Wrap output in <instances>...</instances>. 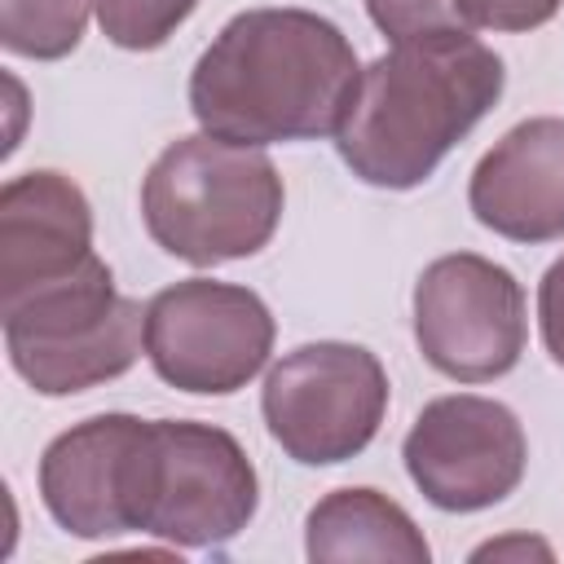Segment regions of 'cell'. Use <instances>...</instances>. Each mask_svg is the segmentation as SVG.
I'll return each instance as SVG.
<instances>
[{
  "instance_id": "1",
  "label": "cell",
  "mask_w": 564,
  "mask_h": 564,
  "mask_svg": "<svg viewBox=\"0 0 564 564\" xmlns=\"http://www.w3.org/2000/svg\"><path fill=\"white\" fill-rule=\"evenodd\" d=\"M361 66L352 40L313 9L234 13L189 70V110L234 145L335 137Z\"/></svg>"
},
{
  "instance_id": "2",
  "label": "cell",
  "mask_w": 564,
  "mask_h": 564,
  "mask_svg": "<svg viewBox=\"0 0 564 564\" xmlns=\"http://www.w3.org/2000/svg\"><path fill=\"white\" fill-rule=\"evenodd\" d=\"M502 88V57L471 31L392 44L361 70L335 150L357 181L414 189L498 106Z\"/></svg>"
},
{
  "instance_id": "3",
  "label": "cell",
  "mask_w": 564,
  "mask_h": 564,
  "mask_svg": "<svg viewBox=\"0 0 564 564\" xmlns=\"http://www.w3.org/2000/svg\"><path fill=\"white\" fill-rule=\"evenodd\" d=\"M286 207L282 176L260 145L212 132L176 137L141 181L145 234L194 269L247 260L269 247Z\"/></svg>"
},
{
  "instance_id": "4",
  "label": "cell",
  "mask_w": 564,
  "mask_h": 564,
  "mask_svg": "<svg viewBox=\"0 0 564 564\" xmlns=\"http://www.w3.org/2000/svg\"><path fill=\"white\" fill-rule=\"evenodd\" d=\"M13 375L40 397H75L128 375L145 348V308L115 291L101 256L0 308Z\"/></svg>"
},
{
  "instance_id": "5",
  "label": "cell",
  "mask_w": 564,
  "mask_h": 564,
  "mask_svg": "<svg viewBox=\"0 0 564 564\" xmlns=\"http://www.w3.org/2000/svg\"><path fill=\"white\" fill-rule=\"evenodd\" d=\"M260 414L286 458L304 467L348 463L383 427L388 370L361 344H300L282 352L264 375Z\"/></svg>"
},
{
  "instance_id": "6",
  "label": "cell",
  "mask_w": 564,
  "mask_h": 564,
  "mask_svg": "<svg viewBox=\"0 0 564 564\" xmlns=\"http://www.w3.org/2000/svg\"><path fill=\"white\" fill-rule=\"evenodd\" d=\"M269 304L238 282L185 278L145 304V357L167 388L229 397L247 388L273 352Z\"/></svg>"
},
{
  "instance_id": "7",
  "label": "cell",
  "mask_w": 564,
  "mask_h": 564,
  "mask_svg": "<svg viewBox=\"0 0 564 564\" xmlns=\"http://www.w3.org/2000/svg\"><path fill=\"white\" fill-rule=\"evenodd\" d=\"M260 507V480L234 432L198 419L150 423L141 533L203 551L234 542Z\"/></svg>"
},
{
  "instance_id": "8",
  "label": "cell",
  "mask_w": 564,
  "mask_h": 564,
  "mask_svg": "<svg viewBox=\"0 0 564 564\" xmlns=\"http://www.w3.org/2000/svg\"><path fill=\"white\" fill-rule=\"evenodd\" d=\"M529 339L524 286L511 269L454 251L414 282V344L432 370L458 383H489L516 370Z\"/></svg>"
},
{
  "instance_id": "9",
  "label": "cell",
  "mask_w": 564,
  "mask_h": 564,
  "mask_svg": "<svg viewBox=\"0 0 564 564\" xmlns=\"http://www.w3.org/2000/svg\"><path fill=\"white\" fill-rule=\"evenodd\" d=\"M401 458L432 507L467 516L516 494L529 467V441L516 410L502 401L449 392L419 410L401 441Z\"/></svg>"
},
{
  "instance_id": "10",
  "label": "cell",
  "mask_w": 564,
  "mask_h": 564,
  "mask_svg": "<svg viewBox=\"0 0 564 564\" xmlns=\"http://www.w3.org/2000/svg\"><path fill=\"white\" fill-rule=\"evenodd\" d=\"M150 423L137 414H93L57 432L40 454V502L70 538L141 533Z\"/></svg>"
},
{
  "instance_id": "11",
  "label": "cell",
  "mask_w": 564,
  "mask_h": 564,
  "mask_svg": "<svg viewBox=\"0 0 564 564\" xmlns=\"http://www.w3.org/2000/svg\"><path fill=\"white\" fill-rule=\"evenodd\" d=\"M93 256V207L70 176L35 167L0 185V308Z\"/></svg>"
},
{
  "instance_id": "12",
  "label": "cell",
  "mask_w": 564,
  "mask_h": 564,
  "mask_svg": "<svg viewBox=\"0 0 564 564\" xmlns=\"http://www.w3.org/2000/svg\"><path fill=\"white\" fill-rule=\"evenodd\" d=\"M471 216L511 242L564 238V119L538 115L507 128L467 181Z\"/></svg>"
},
{
  "instance_id": "13",
  "label": "cell",
  "mask_w": 564,
  "mask_h": 564,
  "mask_svg": "<svg viewBox=\"0 0 564 564\" xmlns=\"http://www.w3.org/2000/svg\"><path fill=\"white\" fill-rule=\"evenodd\" d=\"M304 555L317 564L330 560H392V564H427L432 546L423 529L410 520L401 502L379 489L348 485L330 489L313 502L304 520Z\"/></svg>"
},
{
  "instance_id": "14",
  "label": "cell",
  "mask_w": 564,
  "mask_h": 564,
  "mask_svg": "<svg viewBox=\"0 0 564 564\" xmlns=\"http://www.w3.org/2000/svg\"><path fill=\"white\" fill-rule=\"evenodd\" d=\"M93 0H0V44L13 57L57 62L79 48Z\"/></svg>"
},
{
  "instance_id": "15",
  "label": "cell",
  "mask_w": 564,
  "mask_h": 564,
  "mask_svg": "<svg viewBox=\"0 0 564 564\" xmlns=\"http://www.w3.org/2000/svg\"><path fill=\"white\" fill-rule=\"evenodd\" d=\"M194 9L198 0H93L101 35L128 53L163 48L176 35V26L189 22Z\"/></svg>"
},
{
  "instance_id": "16",
  "label": "cell",
  "mask_w": 564,
  "mask_h": 564,
  "mask_svg": "<svg viewBox=\"0 0 564 564\" xmlns=\"http://www.w3.org/2000/svg\"><path fill=\"white\" fill-rule=\"evenodd\" d=\"M366 13L392 44L467 31L458 0H366Z\"/></svg>"
},
{
  "instance_id": "17",
  "label": "cell",
  "mask_w": 564,
  "mask_h": 564,
  "mask_svg": "<svg viewBox=\"0 0 564 564\" xmlns=\"http://www.w3.org/2000/svg\"><path fill=\"white\" fill-rule=\"evenodd\" d=\"M564 0H458L467 31H538Z\"/></svg>"
},
{
  "instance_id": "18",
  "label": "cell",
  "mask_w": 564,
  "mask_h": 564,
  "mask_svg": "<svg viewBox=\"0 0 564 564\" xmlns=\"http://www.w3.org/2000/svg\"><path fill=\"white\" fill-rule=\"evenodd\" d=\"M538 326L555 366H564V256L538 282Z\"/></svg>"
},
{
  "instance_id": "19",
  "label": "cell",
  "mask_w": 564,
  "mask_h": 564,
  "mask_svg": "<svg viewBox=\"0 0 564 564\" xmlns=\"http://www.w3.org/2000/svg\"><path fill=\"white\" fill-rule=\"evenodd\" d=\"M502 555H542V560H551V546L533 542V538H502V542H485V546L471 551V560H502Z\"/></svg>"
}]
</instances>
